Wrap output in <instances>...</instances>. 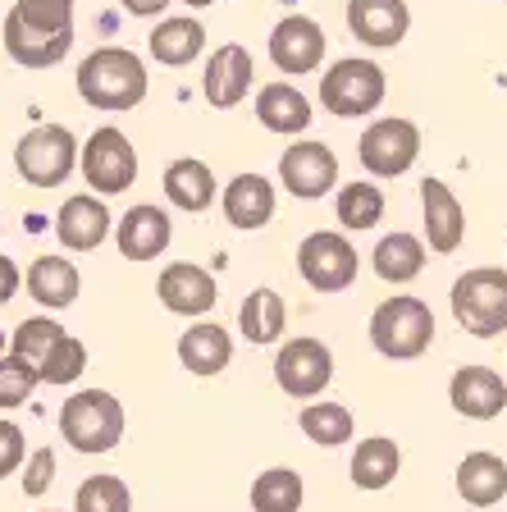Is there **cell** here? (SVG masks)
<instances>
[{"label":"cell","instance_id":"6da1fadb","mask_svg":"<svg viewBox=\"0 0 507 512\" xmlns=\"http://www.w3.org/2000/svg\"><path fill=\"white\" fill-rule=\"evenodd\" d=\"M0 42L19 69H55L74 51V0H14Z\"/></svg>","mask_w":507,"mask_h":512},{"label":"cell","instance_id":"7a4b0ae2","mask_svg":"<svg viewBox=\"0 0 507 512\" xmlns=\"http://www.w3.org/2000/svg\"><path fill=\"white\" fill-rule=\"evenodd\" d=\"M78 96L92 110H138L151 92L147 60L128 46H96L78 64Z\"/></svg>","mask_w":507,"mask_h":512},{"label":"cell","instance_id":"3957f363","mask_svg":"<svg viewBox=\"0 0 507 512\" xmlns=\"http://www.w3.org/2000/svg\"><path fill=\"white\" fill-rule=\"evenodd\" d=\"M370 348L384 362H416L434 343V311L430 302L412 298V293H393L370 311Z\"/></svg>","mask_w":507,"mask_h":512},{"label":"cell","instance_id":"277c9868","mask_svg":"<svg viewBox=\"0 0 507 512\" xmlns=\"http://www.w3.org/2000/svg\"><path fill=\"white\" fill-rule=\"evenodd\" d=\"M124 403H119L110 389H78L74 398H64L60 407V439L74 453H110V448L124 439Z\"/></svg>","mask_w":507,"mask_h":512},{"label":"cell","instance_id":"5b68a950","mask_svg":"<svg viewBox=\"0 0 507 512\" xmlns=\"http://www.w3.org/2000/svg\"><path fill=\"white\" fill-rule=\"evenodd\" d=\"M453 320L471 339H494L507 330V270L503 266H476L453 279L448 293Z\"/></svg>","mask_w":507,"mask_h":512},{"label":"cell","instance_id":"8992f818","mask_svg":"<svg viewBox=\"0 0 507 512\" xmlns=\"http://www.w3.org/2000/svg\"><path fill=\"white\" fill-rule=\"evenodd\" d=\"M389 96V78L375 60H361V55H348V60H334L320 74V106L338 119H366L384 106Z\"/></svg>","mask_w":507,"mask_h":512},{"label":"cell","instance_id":"52a82bcc","mask_svg":"<svg viewBox=\"0 0 507 512\" xmlns=\"http://www.w3.org/2000/svg\"><path fill=\"white\" fill-rule=\"evenodd\" d=\"M78 156H83V142L64 124H37L14 147V170L32 188H60L78 170Z\"/></svg>","mask_w":507,"mask_h":512},{"label":"cell","instance_id":"ba28073f","mask_svg":"<svg viewBox=\"0 0 507 512\" xmlns=\"http://www.w3.org/2000/svg\"><path fill=\"white\" fill-rule=\"evenodd\" d=\"M78 174H83L87 192H96V197H119V192H128L138 183V147L128 142V133L119 124H101L92 138L83 142Z\"/></svg>","mask_w":507,"mask_h":512},{"label":"cell","instance_id":"9c48e42d","mask_svg":"<svg viewBox=\"0 0 507 512\" xmlns=\"http://www.w3.org/2000/svg\"><path fill=\"white\" fill-rule=\"evenodd\" d=\"M361 256L343 229H316L297 243V275L311 293H348L357 284Z\"/></svg>","mask_w":507,"mask_h":512},{"label":"cell","instance_id":"30bf717a","mask_svg":"<svg viewBox=\"0 0 507 512\" xmlns=\"http://www.w3.org/2000/svg\"><path fill=\"white\" fill-rule=\"evenodd\" d=\"M421 156V128L402 115L370 119L366 133L357 138V160L370 179H402Z\"/></svg>","mask_w":507,"mask_h":512},{"label":"cell","instance_id":"8fae6325","mask_svg":"<svg viewBox=\"0 0 507 512\" xmlns=\"http://www.w3.org/2000/svg\"><path fill=\"white\" fill-rule=\"evenodd\" d=\"M334 380V352L329 343L311 339V334H297V339H284L275 352V384L288 398H320Z\"/></svg>","mask_w":507,"mask_h":512},{"label":"cell","instance_id":"7c38bea8","mask_svg":"<svg viewBox=\"0 0 507 512\" xmlns=\"http://www.w3.org/2000/svg\"><path fill=\"white\" fill-rule=\"evenodd\" d=\"M279 183H284V192L297 197V202H320V197L338 192L343 183H338L334 147H325V142H316V138H297L293 147H284V156H279Z\"/></svg>","mask_w":507,"mask_h":512},{"label":"cell","instance_id":"4fadbf2b","mask_svg":"<svg viewBox=\"0 0 507 512\" xmlns=\"http://www.w3.org/2000/svg\"><path fill=\"white\" fill-rule=\"evenodd\" d=\"M265 51H270V64H275L279 74L297 78V74H316L325 51H329V42H325V28H320L316 19L288 14V19H279L275 28H270Z\"/></svg>","mask_w":507,"mask_h":512},{"label":"cell","instance_id":"5bb4252c","mask_svg":"<svg viewBox=\"0 0 507 512\" xmlns=\"http://www.w3.org/2000/svg\"><path fill=\"white\" fill-rule=\"evenodd\" d=\"M256 83V64H252V51L238 42H224L211 51L206 60V74H201V96L211 101V110H233L243 106L247 92Z\"/></svg>","mask_w":507,"mask_h":512},{"label":"cell","instance_id":"9a60e30c","mask_svg":"<svg viewBox=\"0 0 507 512\" xmlns=\"http://www.w3.org/2000/svg\"><path fill=\"white\" fill-rule=\"evenodd\" d=\"M169 243H174V220L156 202L128 206L115 220V247L124 261H156L169 252Z\"/></svg>","mask_w":507,"mask_h":512},{"label":"cell","instance_id":"2e32d148","mask_svg":"<svg viewBox=\"0 0 507 512\" xmlns=\"http://www.w3.org/2000/svg\"><path fill=\"white\" fill-rule=\"evenodd\" d=\"M348 32L370 51H393V46L407 42L412 32V10L407 0H348Z\"/></svg>","mask_w":507,"mask_h":512},{"label":"cell","instance_id":"e0dca14e","mask_svg":"<svg viewBox=\"0 0 507 512\" xmlns=\"http://www.w3.org/2000/svg\"><path fill=\"white\" fill-rule=\"evenodd\" d=\"M110 234H115V215H110L106 197H96V192H74L55 211V238L69 252H96Z\"/></svg>","mask_w":507,"mask_h":512},{"label":"cell","instance_id":"ac0fdd59","mask_svg":"<svg viewBox=\"0 0 507 512\" xmlns=\"http://www.w3.org/2000/svg\"><path fill=\"white\" fill-rule=\"evenodd\" d=\"M156 293H160V307L188 320H201L215 307V298H220L215 275L206 266H197V261H169L156 279Z\"/></svg>","mask_w":507,"mask_h":512},{"label":"cell","instance_id":"d6986e66","mask_svg":"<svg viewBox=\"0 0 507 512\" xmlns=\"http://www.w3.org/2000/svg\"><path fill=\"white\" fill-rule=\"evenodd\" d=\"M252 110H256V124H261L265 133H279V138H302L311 128V119H316L311 96L297 83H288V78H275V83L256 87Z\"/></svg>","mask_w":507,"mask_h":512},{"label":"cell","instance_id":"ffe728a7","mask_svg":"<svg viewBox=\"0 0 507 512\" xmlns=\"http://www.w3.org/2000/svg\"><path fill=\"white\" fill-rule=\"evenodd\" d=\"M421 211H425V247L434 256H453L466 243V211L457 202V192L444 179H425Z\"/></svg>","mask_w":507,"mask_h":512},{"label":"cell","instance_id":"44dd1931","mask_svg":"<svg viewBox=\"0 0 507 512\" xmlns=\"http://www.w3.org/2000/svg\"><path fill=\"white\" fill-rule=\"evenodd\" d=\"M275 206H279V192L265 174H233L220 192L224 220H229L233 229H243V234L265 229V224L275 220Z\"/></svg>","mask_w":507,"mask_h":512},{"label":"cell","instance_id":"7402d4cb","mask_svg":"<svg viewBox=\"0 0 507 512\" xmlns=\"http://www.w3.org/2000/svg\"><path fill=\"white\" fill-rule=\"evenodd\" d=\"M448 403L466 421H494L507 407V384L489 366H457L448 380Z\"/></svg>","mask_w":507,"mask_h":512},{"label":"cell","instance_id":"603a6c76","mask_svg":"<svg viewBox=\"0 0 507 512\" xmlns=\"http://www.w3.org/2000/svg\"><path fill=\"white\" fill-rule=\"evenodd\" d=\"M147 51H151V60L165 64V69H188V64L206 51V23H201L197 14H169V19H160L156 28H151Z\"/></svg>","mask_w":507,"mask_h":512},{"label":"cell","instance_id":"cb8c5ba5","mask_svg":"<svg viewBox=\"0 0 507 512\" xmlns=\"http://www.w3.org/2000/svg\"><path fill=\"white\" fill-rule=\"evenodd\" d=\"M229 362H233V339L224 325H215V320H192L188 330L179 334V366L188 375L211 380V375H220Z\"/></svg>","mask_w":507,"mask_h":512},{"label":"cell","instance_id":"d4e9b609","mask_svg":"<svg viewBox=\"0 0 507 512\" xmlns=\"http://www.w3.org/2000/svg\"><path fill=\"white\" fill-rule=\"evenodd\" d=\"M160 188H165V202L174 206V211H188V215L211 211L215 192H220V188H215L211 165H206V160H197V156L169 160L165 174H160Z\"/></svg>","mask_w":507,"mask_h":512},{"label":"cell","instance_id":"484cf974","mask_svg":"<svg viewBox=\"0 0 507 512\" xmlns=\"http://www.w3.org/2000/svg\"><path fill=\"white\" fill-rule=\"evenodd\" d=\"M457 499L471 503V508H494L507 499V462L489 448H476L457 462Z\"/></svg>","mask_w":507,"mask_h":512},{"label":"cell","instance_id":"4316f807","mask_svg":"<svg viewBox=\"0 0 507 512\" xmlns=\"http://www.w3.org/2000/svg\"><path fill=\"white\" fill-rule=\"evenodd\" d=\"M83 293V275L69 256H37L28 266V298L46 311H64L74 307Z\"/></svg>","mask_w":507,"mask_h":512},{"label":"cell","instance_id":"83f0119b","mask_svg":"<svg viewBox=\"0 0 507 512\" xmlns=\"http://www.w3.org/2000/svg\"><path fill=\"white\" fill-rule=\"evenodd\" d=\"M398 471H402V448L393 444L389 435H370V439H361V444L352 448L348 476H352L357 490H366V494L389 490L393 480H398Z\"/></svg>","mask_w":507,"mask_h":512},{"label":"cell","instance_id":"f1b7e54d","mask_svg":"<svg viewBox=\"0 0 507 512\" xmlns=\"http://www.w3.org/2000/svg\"><path fill=\"white\" fill-rule=\"evenodd\" d=\"M425 256H430L425 238L407 234V229H393V234H384L380 243H375L370 266H375V275H380L384 284L402 288V284H412V279L425 270Z\"/></svg>","mask_w":507,"mask_h":512},{"label":"cell","instance_id":"f546056e","mask_svg":"<svg viewBox=\"0 0 507 512\" xmlns=\"http://www.w3.org/2000/svg\"><path fill=\"white\" fill-rule=\"evenodd\" d=\"M238 330H243L247 343L256 348H270V343H284L288 330V302L279 298L275 288H252L238 307Z\"/></svg>","mask_w":507,"mask_h":512},{"label":"cell","instance_id":"4dcf8cb0","mask_svg":"<svg viewBox=\"0 0 507 512\" xmlns=\"http://www.w3.org/2000/svg\"><path fill=\"white\" fill-rule=\"evenodd\" d=\"M334 220L343 224V234H366L384 220V188L380 183H343L334 192Z\"/></svg>","mask_w":507,"mask_h":512},{"label":"cell","instance_id":"1f68e13d","mask_svg":"<svg viewBox=\"0 0 507 512\" xmlns=\"http://www.w3.org/2000/svg\"><path fill=\"white\" fill-rule=\"evenodd\" d=\"M307 485L293 467H265L252 480V512H302Z\"/></svg>","mask_w":507,"mask_h":512},{"label":"cell","instance_id":"d6a6232c","mask_svg":"<svg viewBox=\"0 0 507 512\" xmlns=\"http://www.w3.org/2000/svg\"><path fill=\"white\" fill-rule=\"evenodd\" d=\"M297 426H302V435H307L311 444L338 448V444H348L352 439L357 421H352V412L343 403H307L302 416H297Z\"/></svg>","mask_w":507,"mask_h":512},{"label":"cell","instance_id":"836d02e7","mask_svg":"<svg viewBox=\"0 0 507 512\" xmlns=\"http://www.w3.org/2000/svg\"><path fill=\"white\" fill-rule=\"evenodd\" d=\"M60 339H64V325H60V320H51V316H28L19 330L10 334V352L19 357V362H28L32 371H37V366L46 362V352H51Z\"/></svg>","mask_w":507,"mask_h":512},{"label":"cell","instance_id":"e575fe53","mask_svg":"<svg viewBox=\"0 0 507 512\" xmlns=\"http://www.w3.org/2000/svg\"><path fill=\"white\" fill-rule=\"evenodd\" d=\"M74 512H133V490L119 476H87L74 494Z\"/></svg>","mask_w":507,"mask_h":512},{"label":"cell","instance_id":"d590c367","mask_svg":"<svg viewBox=\"0 0 507 512\" xmlns=\"http://www.w3.org/2000/svg\"><path fill=\"white\" fill-rule=\"evenodd\" d=\"M83 371H87V343L74 339V334H64V339L46 352V362L37 366L42 384H74V380H83Z\"/></svg>","mask_w":507,"mask_h":512},{"label":"cell","instance_id":"8d00e7d4","mask_svg":"<svg viewBox=\"0 0 507 512\" xmlns=\"http://www.w3.org/2000/svg\"><path fill=\"white\" fill-rule=\"evenodd\" d=\"M42 384V375L32 371L28 362H19V357H0V412H14V407H23L32 398V389Z\"/></svg>","mask_w":507,"mask_h":512},{"label":"cell","instance_id":"74e56055","mask_svg":"<svg viewBox=\"0 0 507 512\" xmlns=\"http://www.w3.org/2000/svg\"><path fill=\"white\" fill-rule=\"evenodd\" d=\"M55 485V448H32L23 462V499H46Z\"/></svg>","mask_w":507,"mask_h":512},{"label":"cell","instance_id":"f35d334b","mask_svg":"<svg viewBox=\"0 0 507 512\" xmlns=\"http://www.w3.org/2000/svg\"><path fill=\"white\" fill-rule=\"evenodd\" d=\"M23 462H28V439H23V430L14 426V421L0 416V480L14 476Z\"/></svg>","mask_w":507,"mask_h":512},{"label":"cell","instance_id":"ab89813d","mask_svg":"<svg viewBox=\"0 0 507 512\" xmlns=\"http://www.w3.org/2000/svg\"><path fill=\"white\" fill-rule=\"evenodd\" d=\"M19 284H23V270L14 266L10 256H0V307H5V302L19 293Z\"/></svg>","mask_w":507,"mask_h":512},{"label":"cell","instance_id":"60d3db41","mask_svg":"<svg viewBox=\"0 0 507 512\" xmlns=\"http://www.w3.org/2000/svg\"><path fill=\"white\" fill-rule=\"evenodd\" d=\"M124 5V14H133V19H160V14L169 10V0H119Z\"/></svg>","mask_w":507,"mask_h":512},{"label":"cell","instance_id":"b9f144b4","mask_svg":"<svg viewBox=\"0 0 507 512\" xmlns=\"http://www.w3.org/2000/svg\"><path fill=\"white\" fill-rule=\"evenodd\" d=\"M0 357H10V334H5V325H0Z\"/></svg>","mask_w":507,"mask_h":512},{"label":"cell","instance_id":"7bdbcfd3","mask_svg":"<svg viewBox=\"0 0 507 512\" xmlns=\"http://www.w3.org/2000/svg\"><path fill=\"white\" fill-rule=\"evenodd\" d=\"M183 5H188V10H211L215 0H183Z\"/></svg>","mask_w":507,"mask_h":512},{"label":"cell","instance_id":"ee69618b","mask_svg":"<svg viewBox=\"0 0 507 512\" xmlns=\"http://www.w3.org/2000/svg\"><path fill=\"white\" fill-rule=\"evenodd\" d=\"M46 512H55V508H46Z\"/></svg>","mask_w":507,"mask_h":512}]
</instances>
